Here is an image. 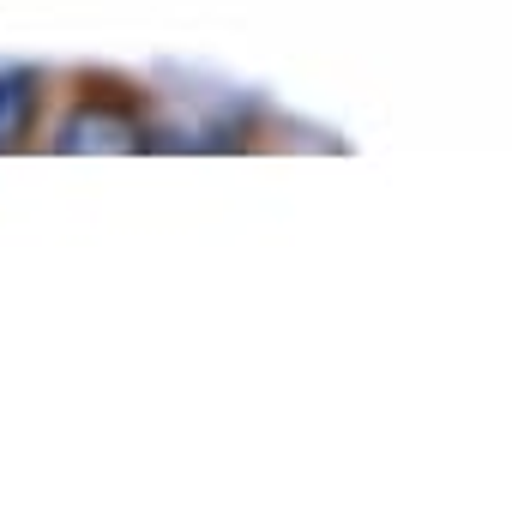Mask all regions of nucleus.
Segmentation results:
<instances>
[{"mask_svg": "<svg viewBox=\"0 0 512 512\" xmlns=\"http://www.w3.org/2000/svg\"><path fill=\"white\" fill-rule=\"evenodd\" d=\"M37 109H43V73L31 67L0 73V151H19L37 133Z\"/></svg>", "mask_w": 512, "mask_h": 512, "instance_id": "f03ea898", "label": "nucleus"}, {"mask_svg": "<svg viewBox=\"0 0 512 512\" xmlns=\"http://www.w3.org/2000/svg\"><path fill=\"white\" fill-rule=\"evenodd\" d=\"M145 145V127H139V115L133 109H121V103H79L67 121H61V133H55V151H139Z\"/></svg>", "mask_w": 512, "mask_h": 512, "instance_id": "f257e3e1", "label": "nucleus"}]
</instances>
